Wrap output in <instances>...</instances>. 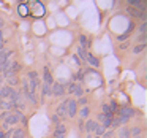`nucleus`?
Listing matches in <instances>:
<instances>
[{"instance_id":"28","label":"nucleus","mask_w":147,"mask_h":138,"mask_svg":"<svg viewBox=\"0 0 147 138\" xmlns=\"http://www.w3.org/2000/svg\"><path fill=\"white\" fill-rule=\"evenodd\" d=\"M51 121L54 122L55 125H57V124H60V119H59V116H57V114H54V116H52V118H51Z\"/></svg>"},{"instance_id":"13","label":"nucleus","mask_w":147,"mask_h":138,"mask_svg":"<svg viewBox=\"0 0 147 138\" xmlns=\"http://www.w3.org/2000/svg\"><path fill=\"white\" fill-rule=\"evenodd\" d=\"M86 61L89 62V64H92L93 67H98V65H100L98 59H96V57H93V56H92V54H89V52H87V57H86Z\"/></svg>"},{"instance_id":"37","label":"nucleus","mask_w":147,"mask_h":138,"mask_svg":"<svg viewBox=\"0 0 147 138\" xmlns=\"http://www.w3.org/2000/svg\"><path fill=\"white\" fill-rule=\"evenodd\" d=\"M95 138H98V137H95Z\"/></svg>"},{"instance_id":"2","label":"nucleus","mask_w":147,"mask_h":138,"mask_svg":"<svg viewBox=\"0 0 147 138\" xmlns=\"http://www.w3.org/2000/svg\"><path fill=\"white\" fill-rule=\"evenodd\" d=\"M51 92H52V95H54V97H62L63 94H67V92H65V86L62 83H52Z\"/></svg>"},{"instance_id":"19","label":"nucleus","mask_w":147,"mask_h":138,"mask_svg":"<svg viewBox=\"0 0 147 138\" xmlns=\"http://www.w3.org/2000/svg\"><path fill=\"white\" fill-rule=\"evenodd\" d=\"M78 54H79V61H86V57H87V51L84 48H78Z\"/></svg>"},{"instance_id":"30","label":"nucleus","mask_w":147,"mask_h":138,"mask_svg":"<svg viewBox=\"0 0 147 138\" xmlns=\"http://www.w3.org/2000/svg\"><path fill=\"white\" fill-rule=\"evenodd\" d=\"M76 103H79V105H86V103H87V99H86V97H79V100H78Z\"/></svg>"},{"instance_id":"1","label":"nucleus","mask_w":147,"mask_h":138,"mask_svg":"<svg viewBox=\"0 0 147 138\" xmlns=\"http://www.w3.org/2000/svg\"><path fill=\"white\" fill-rule=\"evenodd\" d=\"M119 114H120V118H117V121L120 122H127L128 119H131L134 116V109L130 108V106H122V108H119Z\"/></svg>"},{"instance_id":"33","label":"nucleus","mask_w":147,"mask_h":138,"mask_svg":"<svg viewBox=\"0 0 147 138\" xmlns=\"http://www.w3.org/2000/svg\"><path fill=\"white\" fill-rule=\"evenodd\" d=\"M73 61L76 62V64H81V61H79V57H78L76 54H73Z\"/></svg>"},{"instance_id":"32","label":"nucleus","mask_w":147,"mask_h":138,"mask_svg":"<svg viewBox=\"0 0 147 138\" xmlns=\"http://www.w3.org/2000/svg\"><path fill=\"white\" fill-rule=\"evenodd\" d=\"M128 45H130L128 41H125V43H120V46H119V48H120V49H127V48H128Z\"/></svg>"},{"instance_id":"6","label":"nucleus","mask_w":147,"mask_h":138,"mask_svg":"<svg viewBox=\"0 0 147 138\" xmlns=\"http://www.w3.org/2000/svg\"><path fill=\"white\" fill-rule=\"evenodd\" d=\"M67 105H68V100H63V103L57 106V116H59V119H67Z\"/></svg>"},{"instance_id":"8","label":"nucleus","mask_w":147,"mask_h":138,"mask_svg":"<svg viewBox=\"0 0 147 138\" xmlns=\"http://www.w3.org/2000/svg\"><path fill=\"white\" fill-rule=\"evenodd\" d=\"M96 122L95 121H92V119H89V121L86 122V124H84V132H87V133H89V132H93L95 130V127H96Z\"/></svg>"},{"instance_id":"11","label":"nucleus","mask_w":147,"mask_h":138,"mask_svg":"<svg viewBox=\"0 0 147 138\" xmlns=\"http://www.w3.org/2000/svg\"><path fill=\"white\" fill-rule=\"evenodd\" d=\"M11 89H13V87H2V89H0V99H2V100L7 99L8 100V95H10Z\"/></svg>"},{"instance_id":"35","label":"nucleus","mask_w":147,"mask_h":138,"mask_svg":"<svg viewBox=\"0 0 147 138\" xmlns=\"http://www.w3.org/2000/svg\"><path fill=\"white\" fill-rule=\"evenodd\" d=\"M3 45H5V41H3V40H2V41H0V51L3 49Z\"/></svg>"},{"instance_id":"22","label":"nucleus","mask_w":147,"mask_h":138,"mask_svg":"<svg viewBox=\"0 0 147 138\" xmlns=\"http://www.w3.org/2000/svg\"><path fill=\"white\" fill-rule=\"evenodd\" d=\"M29 78H30V81H35V83H38V73L36 71H29Z\"/></svg>"},{"instance_id":"3","label":"nucleus","mask_w":147,"mask_h":138,"mask_svg":"<svg viewBox=\"0 0 147 138\" xmlns=\"http://www.w3.org/2000/svg\"><path fill=\"white\" fill-rule=\"evenodd\" d=\"M68 94H74L76 97H82L84 90H82V87H81V84L70 83V86H68Z\"/></svg>"},{"instance_id":"31","label":"nucleus","mask_w":147,"mask_h":138,"mask_svg":"<svg viewBox=\"0 0 147 138\" xmlns=\"http://www.w3.org/2000/svg\"><path fill=\"white\" fill-rule=\"evenodd\" d=\"M78 127H79L81 132H84V121H82V119H79V122H78Z\"/></svg>"},{"instance_id":"17","label":"nucleus","mask_w":147,"mask_h":138,"mask_svg":"<svg viewBox=\"0 0 147 138\" xmlns=\"http://www.w3.org/2000/svg\"><path fill=\"white\" fill-rule=\"evenodd\" d=\"M43 97H48V95H52V92H51V86L49 84H45L43 83Z\"/></svg>"},{"instance_id":"20","label":"nucleus","mask_w":147,"mask_h":138,"mask_svg":"<svg viewBox=\"0 0 147 138\" xmlns=\"http://www.w3.org/2000/svg\"><path fill=\"white\" fill-rule=\"evenodd\" d=\"M141 133H142V128H141V127H134V128H131V130H130V135H133V137H136V138H139Z\"/></svg>"},{"instance_id":"5","label":"nucleus","mask_w":147,"mask_h":138,"mask_svg":"<svg viewBox=\"0 0 147 138\" xmlns=\"http://www.w3.org/2000/svg\"><path fill=\"white\" fill-rule=\"evenodd\" d=\"M76 111H78V103H76V100H68V105H67V114H68V118H74ZM68 118H67V119H68Z\"/></svg>"},{"instance_id":"7","label":"nucleus","mask_w":147,"mask_h":138,"mask_svg":"<svg viewBox=\"0 0 147 138\" xmlns=\"http://www.w3.org/2000/svg\"><path fill=\"white\" fill-rule=\"evenodd\" d=\"M67 133V127L63 124H57L55 125V138H63Z\"/></svg>"},{"instance_id":"15","label":"nucleus","mask_w":147,"mask_h":138,"mask_svg":"<svg viewBox=\"0 0 147 138\" xmlns=\"http://www.w3.org/2000/svg\"><path fill=\"white\" fill-rule=\"evenodd\" d=\"M18 11H19V14H21L22 18H27V16H29V8H27V5H19Z\"/></svg>"},{"instance_id":"9","label":"nucleus","mask_w":147,"mask_h":138,"mask_svg":"<svg viewBox=\"0 0 147 138\" xmlns=\"http://www.w3.org/2000/svg\"><path fill=\"white\" fill-rule=\"evenodd\" d=\"M13 108H14V106L11 105L8 100H2V99H0V109H3V111H13Z\"/></svg>"},{"instance_id":"34","label":"nucleus","mask_w":147,"mask_h":138,"mask_svg":"<svg viewBox=\"0 0 147 138\" xmlns=\"http://www.w3.org/2000/svg\"><path fill=\"white\" fill-rule=\"evenodd\" d=\"M3 24H5V21L2 19V18H0V30H2V27H3Z\"/></svg>"},{"instance_id":"14","label":"nucleus","mask_w":147,"mask_h":138,"mask_svg":"<svg viewBox=\"0 0 147 138\" xmlns=\"http://www.w3.org/2000/svg\"><path fill=\"white\" fill-rule=\"evenodd\" d=\"M89 114H90V108L86 105V106H84V108L79 111V116H81V119L84 121V119H87V118H89Z\"/></svg>"},{"instance_id":"24","label":"nucleus","mask_w":147,"mask_h":138,"mask_svg":"<svg viewBox=\"0 0 147 138\" xmlns=\"http://www.w3.org/2000/svg\"><path fill=\"white\" fill-rule=\"evenodd\" d=\"M120 137L122 138H130V130H128V128H120Z\"/></svg>"},{"instance_id":"10","label":"nucleus","mask_w":147,"mask_h":138,"mask_svg":"<svg viewBox=\"0 0 147 138\" xmlns=\"http://www.w3.org/2000/svg\"><path fill=\"white\" fill-rule=\"evenodd\" d=\"M45 84L52 86V75H51V71H49V67H48V65L45 67Z\"/></svg>"},{"instance_id":"12","label":"nucleus","mask_w":147,"mask_h":138,"mask_svg":"<svg viewBox=\"0 0 147 138\" xmlns=\"http://www.w3.org/2000/svg\"><path fill=\"white\" fill-rule=\"evenodd\" d=\"M10 54H13V52H11V51H0V65H3L5 62L8 61Z\"/></svg>"},{"instance_id":"21","label":"nucleus","mask_w":147,"mask_h":138,"mask_svg":"<svg viewBox=\"0 0 147 138\" xmlns=\"http://www.w3.org/2000/svg\"><path fill=\"white\" fill-rule=\"evenodd\" d=\"M105 130H106V128L105 127H103V125H96V127H95V133H96V137H103V133H105Z\"/></svg>"},{"instance_id":"26","label":"nucleus","mask_w":147,"mask_h":138,"mask_svg":"<svg viewBox=\"0 0 147 138\" xmlns=\"http://www.w3.org/2000/svg\"><path fill=\"white\" fill-rule=\"evenodd\" d=\"M8 83H10V87H11V86H14V84L19 83V80H18L16 76H11V78H8Z\"/></svg>"},{"instance_id":"16","label":"nucleus","mask_w":147,"mask_h":138,"mask_svg":"<svg viewBox=\"0 0 147 138\" xmlns=\"http://www.w3.org/2000/svg\"><path fill=\"white\" fill-rule=\"evenodd\" d=\"M26 137V132L22 130V128H18V130L13 132V135H11V138H24Z\"/></svg>"},{"instance_id":"23","label":"nucleus","mask_w":147,"mask_h":138,"mask_svg":"<svg viewBox=\"0 0 147 138\" xmlns=\"http://www.w3.org/2000/svg\"><path fill=\"white\" fill-rule=\"evenodd\" d=\"M84 75H86V70H79V71H78V75H76V80H78V84H79L81 81L84 80Z\"/></svg>"},{"instance_id":"29","label":"nucleus","mask_w":147,"mask_h":138,"mask_svg":"<svg viewBox=\"0 0 147 138\" xmlns=\"http://www.w3.org/2000/svg\"><path fill=\"white\" fill-rule=\"evenodd\" d=\"M138 41L141 43V45H146V33H141V37H139V40Z\"/></svg>"},{"instance_id":"36","label":"nucleus","mask_w":147,"mask_h":138,"mask_svg":"<svg viewBox=\"0 0 147 138\" xmlns=\"http://www.w3.org/2000/svg\"><path fill=\"white\" fill-rule=\"evenodd\" d=\"M0 138H5V133H3V130L0 128Z\"/></svg>"},{"instance_id":"27","label":"nucleus","mask_w":147,"mask_h":138,"mask_svg":"<svg viewBox=\"0 0 147 138\" xmlns=\"http://www.w3.org/2000/svg\"><path fill=\"white\" fill-rule=\"evenodd\" d=\"M138 30H139V33H146V30H147V24H146V22H142V24L139 26V29H138Z\"/></svg>"},{"instance_id":"4","label":"nucleus","mask_w":147,"mask_h":138,"mask_svg":"<svg viewBox=\"0 0 147 138\" xmlns=\"http://www.w3.org/2000/svg\"><path fill=\"white\" fill-rule=\"evenodd\" d=\"M127 13L131 14L133 18L142 19L144 22H146V11H139V10H136V8H133V7H128V8H127Z\"/></svg>"},{"instance_id":"25","label":"nucleus","mask_w":147,"mask_h":138,"mask_svg":"<svg viewBox=\"0 0 147 138\" xmlns=\"http://www.w3.org/2000/svg\"><path fill=\"white\" fill-rule=\"evenodd\" d=\"M144 48H146V45H139V46H134L133 52H134V54H139V52H142V51H144Z\"/></svg>"},{"instance_id":"18","label":"nucleus","mask_w":147,"mask_h":138,"mask_svg":"<svg viewBox=\"0 0 147 138\" xmlns=\"http://www.w3.org/2000/svg\"><path fill=\"white\" fill-rule=\"evenodd\" d=\"M79 41H81V48H84V49H86V46L90 45V41L87 40L86 35H81V37H79Z\"/></svg>"}]
</instances>
